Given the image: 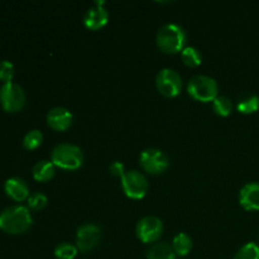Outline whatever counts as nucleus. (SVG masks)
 Segmentation results:
<instances>
[{
  "label": "nucleus",
  "instance_id": "1",
  "mask_svg": "<svg viewBox=\"0 0 259 259\" xmlns=\"http://www.w3.org/2000/svg\"><path fill=\"white\" fill-rule=\"evenodd\" d=\"M32 223L29 209L23 205H12L0 212V229L7 234H22L29 229Z\"/></svg>",
  "mask_w": 259,
  "mask_h": 259
},
{
  "label": "nucleus",
  "instance_id": "2",
  "mask_svg": "<svg viewBox=\"0 0 259 259\" xmlns=\"http://www.w3.org/2000/svg\"><path fill=\"white\" fill-rule=\"evenodd\" d=\"M156 42L159 50L164 53L182 52L186 43V32L184 28L175 23L162 25L156 35Z\"/></svg>",
  "mask_w": 259,
  "mask_h": 259
},
{
  "label": "nucleus",
  "instance_id": "3",
  "mask_svg": "<svg viewBox=\"0 0 259 259\" xmlns=\"http://www.w3.org/2000/svg\"><path fill=\"white\" fill-rule=\"evenodd\" d=\"M51 162L66 171H75L83 163L82 149L72 143L57 144L51 153Z\"/></svg>",
  "mask_w": 259,
  "mask_h": 259
},
{
  "label": "nucleus",
  "instance_id": "4",
  "mask_svg": "<svg viewBox=\"0 0 259 259\" xmlns=\"http://www.w3.org/2000/svg\"><path fill=\"white\" fill-rule=\"evenodd\" d=\"M218 82L215 78L206 75H196L190 78L187 83V93L195 100L201 103H210L214 101L218 96Z\"/></svg>",
  "mask_w": 259,
  "mask_h": 259
},
{
  "label": "nucleus",
  "instance_id": "5",
  "mask_svg": "<svg viewBox=\"0 0 259 259\" xmlns=\"http://www.w3.org/2000/svg\"><path fill=\"white\" fill-rule=\"evenodd\" d=\"M25 99L24 90L18 83L8 82L0 86V105L8 113L22 110L25 105Z\"/></svg>",
  "mask_w": 259,
  "mask_h": 259
},
{
  "label": "nucleus",
  "instance_id": "6",
  "mask_svg": "<svg viewBox=\"0 0 259 259\" xmlns=\"http://www.w3.org/2000/svg\"><path fill=\"white\" fill-rule=\"evenodd\" d=\"M120 180L124 194L129 199L141 200L148 192V180H147V177L142 172L137 171V169L126 171Z\"/></svg>",
  "mask_w": 259,
  "mask_h": 259
},
{
  "label": "nucleus",
  "instance_id": "7",
  "mask_svg": "<svg viewBox=\"0 0 259 259\" xmlns=\"http://www.w3.org/2000/svg\"><path fill=\"white\" fill-rule=\"evenodd\" d=\"M139 164L148 174L161 175L168 168L169 159L161 149L147 148L139 156Z\"/></svg>",
  "mask_w": 259,
  "mask_h": 259
},
{
  "label": "nucleus",
  "instance_id": "8",
  "mask_svg": "<svg viewBox=\"0 0 259 259\" xmlns=\"http://www.w3.org/2000/svg\"><path fill=\"white\" fill-rule=\"evenodd\" d=\"M157 90L166 98H175L181 93L182 77L172 68H162L156 76Z\"/></svg>",
  "mask_w": 259,
  "mask_h": 259
},
{
  "label": "nucleus",
  "instance_id": "9",
  "mask_svg": "<svg viewBox=\"0 0 259 259\" xmlns=\"http://www.w3.org/2000/svg\"><path fill=\"white\" fill-rule=\"evenodd\" d=\"M101 239V229L99 225L86 223L78 227L76 232V247L81 253H89L95 249Z\"/></svg>",
  "mask_w": 259,
  "mask_h": 259
},
{
  "label": "nucleus",
  "instance_id": "10",
  "mask_svg": "<svg viewBox=\"0 0 259 259\" xmlns=\"http://www.w3.org/2000/svg\"><path fill=\"white\" fill-rule=\"evenodd\" d=\"M163 233V223L159 218L148 217L142 218L136 227V234L141 242L154 243L161 238Z\"/></svg>",
  "mask_w": 259,
  "mask_h": 259
},
{
  "label": "nucleus",
  "instance_id": "11",
  "mask_svg": "<svg viewBox=\"0 0 259 259\" xmlns=\"http://www.w3.org/2000/svg\"><path fill=\"white\" fill-rule=\"evenodd\" d=\"M48 126L56 132H65L72 125L73 115L68 109L63 106H56L47 113L46 116Z\"/></svg>",
  "mask_w": 259,
  "mask_h": 259
},
{
  "label": "nucleus",
  "instance_id": "12",
  "mask_svg": "<svg viewBox=\"0 0 259 259\" xmlns=\"http://www.w3.org/2000/svg\"><path fill=\"white\" fill-rule=\"evenodd\" d=\"M104 2H98L93 8L88 10L83 15V24L91 30L101 29L106 25L109 20V13L103 7Z\"/></svg>",
  "mask_w": 259,
  "mask_h": 259
},
{
  "label": "nucleus",
  "instance_id": "13",
  "mask_svg": "<svg viewBox=\"0 0 259 259\" xmlns=\"http://www.w3.org/2000/svg\"><path fill=\"white\" fill-rule=\"evenodd\" d=\"M239 204L247 211L259 210V182H249L239 191Z\"/></svg>",
  "mask_w": 259,
  "mask_h": 259
},
{
  "label": "nucleus",
  "instance_id": "14",
  "mask_svg": "<svg viewBox=\"0 0 259 259\" xmlns=\"http://www.w3.org/2000/svg\"><path fill=\"white\" fill-rule=\"evenodd\" d=\"M5 194L14 201H24L29 197V187L22 177H10L4 184Z\"/></svg>",
  "mask_w": 259,
  "mask_h": 259
},
{
  "label": "nucleus",
  "instance_id": "15",
  "mask_svg": "<svg viewBox=\"0 0 259 259\" xmlns=\"http://www.w3.org/2000/svg\"><path fill=\"white\" fill-rule=\"evenodd\" d=\"M55 174L56 166L51 161H47V159L38 161L32 168L33 179L38 182L50 181V180H52L55 177Z\"/></svg>",
  "mask_w": 259,
  "mask_h": 259
},
{
  "label": "nucleus",
  "instance_id": "16",
  "mask_svg": "<svg viewBox=\"0 0 259 259\" xmlns=\"http://www.w3.org/2000/svg\"><path fill=\"white\" fill-rule=\"evenodd\" d=\"M147 259H177L171 244L167 242L156 243L147 250Z\"/></svg>",
  "mask_w": 259,
  "mask_h": 259
},
{
  "label": "nucleus",
  "instance_id": "17",
  "mask_svg": "<svg viewBox=\"0 0 259 259\" xmlns=\"http://www.w3.org/2000/svg\"><path fill=\"white\" fill-rule=\"evenodd\" d=\"M172 248L177 257H185L189 254L192 249V239L186 233H179L172 240Z\"/></svg>",
  "mask_w": 259,
  "mask_h": 259
},
{
  "label": "nucleus",
  "instance_id": "18",
  "mask_svg": "<svg viewBox=\"0 0 259 259\" xmlns=\"http://www.w3.org/2000/svg\"><path fill=\"white\" fill-rule=\"evenodd\" d=\"M237 109L242 114L255 113V111L259 110V96L254 95V94L244 96V98L238 101Z\"/></svg>",
  "mask_w": 259,
  "mask_h": 259
},
{
  "label": "nucleus",
  "instance_id": "19",
  "mask_svg": "<svg viewBox=\"0 0 259 259\" xmlns=\"http://www.w3.org/2000/svg\"><path fill=\"white\" fill-rule=\"evenodd\" d=\"M212 110L219 116H228L233 111V104L228 96L218 95L212 101Z\"/></svg>",
  "mask_w": 259,
  "mask_h": 259
},
{
  "label": "nucleus",
  "instance_id": "20",
  "mask_svg": "<svg viewBox=\"0 0 259 259\" xmlns=\"http://www.w3.org/2000/svg\"><path fill=\"white\" fill-rule=\"evenodd\" d=\"M182 62L189 67H197L201 65L202 56L195 47H185L181 52Z\"/></svg>",
  "mask_w": 259,
  "mask_h": 259
},
{
  "label": "nucleus",
  "instance_id": "21",
  "mask_svg": "<svg viewBox=\"0 0 259 259\" xmlns=\"http://www.w3.org/2000/svg\"><path fill=\"white\" fill-rule=\"evenodd\" d=\"M43 141V134L42 132L38 129H32L28 132L23 138V147L28 151H33V149L38 148L42 144Z\"/></svg>",
  "mask_w": 259,
  "mask_h": 259
},
{
  "label": "nucleus",
  "instance_id": "22",
  "mask_svg": "<svg viewBox=\"0 0 259 259\" xmlns=\"http://www.w3.org/2000/svg\"><path fill=\"white\" fill-rule=\"evenodd\" d=\"M233 259H259V245L254 242H249L243 245Z\"/></svg>",
  "mask_w": 259,
  "mask_h": 259
},
{
  "label": "nucleus",
  "instance_id": "23",
  "mask_svg": "<svg viewBox=\"0 0 259 259\" xmlns=\"http://www.w3.org/2000/svg\"><path fill=\"white\" fill-rule=\"evenodd\" d=\"M77 247L70 243H61L55 248V257L57 259H73L77 255Z\"/></svg>",
  "mask_w": 259,
  "mask_h": 259
},
{
  "label": "nucleus",
  "instance_id": "24",
  "mask_svg": "<svg viewBox=\"0 0 259 259\" xmlns=\"http://www.w3.org/2000/svg\"><path fill=\"white\" fill-rule=\"evenodd\" d=\"M27 201L28 209L34 210V211H39V210L45 209L46 205H47L48 202V199L45 194H42V192H33V194L29 195Z\"/></svg>",
  "mask_w": 259,
  "mask_h": 259
},
{
  "label": "nucleus",
  "instance_id": "25",
  "mask_svg": "<svg viewBox=\"0 0 259 259\" xmlns=\"http://www.w3.org/2000/svg\"><path fill=\"white\" fill-rule=\"evenodd\" d=\"M15 68L10 61H2L0 62V81L4 83L12 82L13 77H14Z\"/></svg>",
  "mask_w": 259,
  "mask_h": 259
},
{
  "label": "nucleus",
  "instance_id": "26",
  "mask_svg": "<svg viewBox=\"0 0 259 259\" xmlns=\"http://www.w3.org/2000/svg\"><path fill=\"white\" fill-rule=\"evenodd\" d=\"M109 169H110V174L113 175V176H116V177H123L124 174H125V169H124V164L121 163V162H113V163L110 164V167H109Z\"/></svg>",
  "mask_w": 259,
  "mask_h": 259
}]
</instances>
